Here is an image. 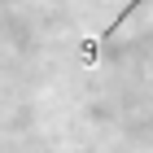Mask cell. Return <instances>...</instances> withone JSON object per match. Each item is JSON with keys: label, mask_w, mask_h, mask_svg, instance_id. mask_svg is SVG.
I'll use <instances>...</instances> for the list:
<instances>
[{"label": "cell", "mask_w": 153, "mask_h": 153, "mask_svg": "<svg viewBox=\"0 0 153 153\" xmlns=\"http://www.w3.org/2000/svg\"><path fill=\"white\" fill-rule=\"evenodd\" d=\"M136 4H144V0H131V4H127V9H123V13H118V18H114V22H109V26H105V31H101V35H96V39H88V44H83V61H88V66H96V57H101V39H109V35H114L118 26L127 22V13L136 9Z\"/></svg>", "instance_id": "6da1fadb"}]
</instances>
